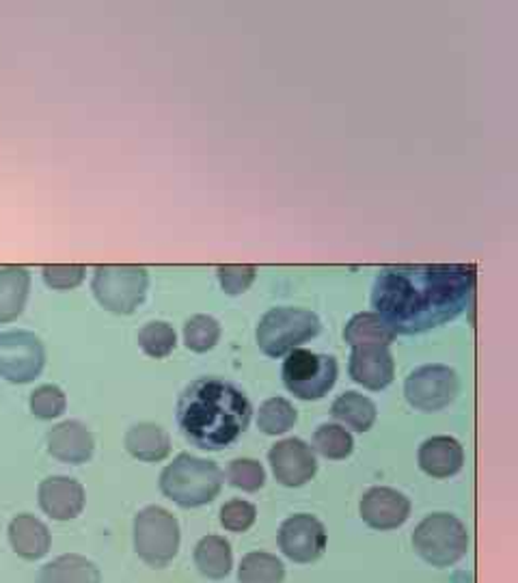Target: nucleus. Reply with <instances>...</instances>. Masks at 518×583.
<instances>
[{
	"label": "nucleus",
	"mask_w": 518,
	"mask_h": 583,
	"mask_svg": "<svg viewBox=\"0 0 518 583\" xmlns=\"http://www.w3.org/2000/svg\"><path fill=\"white\" fill-rule=\"evenodd\" d=\"M268 463L279 485L299 488L313 480L317 472L315 454L303 439H284L268 452Z\"/></svg>",
	"instance_id": "nucleus-12"
},
{
	"label": "nucleus",
	"mask_w": 518,
	"mask_h": 583,
	"mask_svg": "<svg viewBox=\"0 0 518 583\" xmlns=\"http://www.w3.org/2000/svg\"><path fill=\"white\" fill-rule=\"evenodd\" d=\"M350 379L370 391H381L394 383L396 377V364L389 353V348L383 346H365V348H352L350 361H348Z\"/></svg>",
	"instance_id": "nucleus-14"
},
{
	"label": "nucleus",
	"mask_w": 518,
	"mask_h": 583,
	"mask_svg": "<svg viewBox=\"0 0 518 583\" xmlns=\"http://www.w3.org/2000/svg\"><path fill=\"white\" fill-rule=\"evenodd\" d=\"M85 488L81 483L57 476L39 485V505L55 521H72L85 508Z\"/></svg>",
	"instance_id": "nucleus-15"
},
{
	"label": "nucleus",
	"mask_w": 518,
	"mask_h": 583,
	"mask_svg": "<svg viewBox=\"0 0 518 583\" xmlns=\"http://www.w3.org/2000/svg\"><path fill=\"white\" fill-rule=\"evenodd\" d=\"M31 290V275L22 266H7L0 271V324L13 322L26 305Z\"/></svg>",
	"instance_id": "nucleus-23"
},
{
	"label": "nucleus",
	"mask_w": 518,
	"mask_h": 583,
	"mask_svg": "<svg viewBox=\"0 0 518 583\" xmlns=\"http://www.w3.org/2000/svg\"><path fill=\"white\" fill-rule=\"evenodd\" d=\"M227 480L244 492H257L266 485V472L253 459H236L227 467Z\"/></svg>",
	"instance_id": "nucleus-30"
},
{
	"label": "nucleus",
	"mask_w": 518,
	"mask_h": 583,
	"mask_svg": "<svg viewBox=\"0 0 518 583\" xmlns=\"http://www.w3.org/2000/svg\"><path fill=\"white\" fill-rule=\"evenodd\" d=\"M286 567L284 562L264 551L246 554L238 567V582L240 583H284Z\"/></svg>",
	"instance_id": "nucleus-25"
},
{
	"label": "nucleus",
	"mask_w": 518,
	"mask_h": 583,
	"mask_svg": "<svg viewBox=\"0 0 518 583\" xmlns=\"http://www.w3.org/2000/svg\"><path fill=\"white\" fill-rule=\"evenodd\" d=\"M417 461L423 474L436 480H445L462 469L465 450L454 437H432L421 443Z\"/></svg>",
	"instance_id": "nucleus-17"
},
{
	"label": "nucleus",
	"mask_w": 518,
	"mask_h": 583,
	"mask_svg": "<svg viewBox=\"0 0 518 583\" xmlns=\"http://www.w3.org/2000/svg\"><path fill=\"white\" fill-rule=\"evenodd\" d=\"M180 523L169 510L147 505L134 516V551L147 567H169L180 551Z\"/></svg>",
	"instance_id": "nucleus-6"
},
{
	"label": "nucleus",
	"mask_w": 518,
	"mask_h": 583,
	"mask_svg": "<svg viewBox=\"0 0 518 583\" xmlns=\"http://www.w3.org/2000/svg\"><path fill=\"white\" fill-rule=\"evenodd\" d=\"M279 549L297 564H311L326 551V527L311 514H294L281 523Z\"/></svg>",
	"instance_id": "nucleus-11"
},
{
	"label": "nucleus",
	"mask_w": 518,
	"mask_h": 583,
	"mask_svg": "<svg viewBox=\"0 0 518 583\" xmlns=\"http://www.w3.org/2000/svg\"><path fill=\"white\" fill-rule=\"evenodd\" d=\"M413 547L430 567L447 569L467 556L469 532L458 516L434 512L414 527Z\"/></svg>",
	"instance_id": "nucleus-4"
},
{
	"label": "nucleus",
	"mask_w": 518,
	"mask_h": 583,
	"mask_svg": "<svg viewBox=\"0 0 518 583\" xmlns=\"http://www.w3.org/2000/svg\"><path fill=\"white\" fill-rule=\"evenodd\" d=\"M46 366L41 340L31 331H0V377L13 385L33 383Z\"/></svg>",
	"instance_id": "nucleus-9"
},
{
	"label": "nucleus",
	"mask_w": 518,
	"mask_h": 583,
	"mask_svg": "<svg viewBox=\"0 0 518 583\" xmlns=\"http://www.w3.org/2000/svg\"><path fill=\"white\" fill-rule=\"evenodd\" d=\"M330 413L339 424H344L346 428H350L354 432L372 430V426L376 424V415H378L376 404L368 395L357 393V391L341 393L333 402Z\"/></svg>",
	"instance_id": "nucleus-22"
},
{
	"label": "nucleus",
	"mask_w": 518,
	"mask_h": 583,
	"mask_svg": "<svg viewBox=\"0 0 518 583\" xmlns=\"http://www.w3.org/2000/svg\"><path fill=\"white\" fill-rule=\"evenodd\" d=\"M37 583H103L100 569L79 554H68L39 571Z\"/></svg>",
	"instance_id": "nucleus-21"
},
{
	"label": "nucleus",
	"mask_w": 518,
	"mask_h": 583,
	"mask_svg": "<svg viewBox=\"0 0 518 583\" xmlns=\"http://www.w3.org/2000/svg\"><path fill=\"white\" fill-rule=\"evenodd\" d=\"M48 452L52 459L68 465H83L94 456V435L81 421H63L55 426L48 437Z\"/></svg>",
	"instance_id": "nucleus-16"
},
{
	"label": "nucleus",
	"mask_w": 518,
	"mask_h": 583,
	"mask_svg": "<svg viewBox=\"0 0 518 583\" xmlns=\"http://www.w3.org/2000/svg\"><path fill=\"white\" fill-rule=\"evenodd\" d=\"M220 340V324L216 318L197 313L184 324V344L193 353H207L212 350Z\"/></svg>",
	"instance_id": "nucleus-29"
},
{
	"label": "nucleus",
	"mask_w": 518,
	"mask_h": 583,
	"mask_svg": "<svg viewBox=\"0 0 518 583\" xmlns=\"http://www.w3.org/2000/svg\"><path fill=\"white\" fill-rule=\"evenodd\" d=\"M225 483L220 467L206 459L180 454L160 476V490L167 499L182 508H202L212 503Z\"/></svg>",
	"instance_id": "nucleus-3"
},
{
	"label": "nucleus",
	"mask_w": 518,
	"mask_h": 583,
	"mask_svg": "<svg viewBox=\"0 0 518 583\" xmlns=\"http://www.w3.org/2000/svg\"><path fill=\"white\" fill-rule=\"evenodd\" d=\"M253 406L244 391L216 377L193 381L178 400V426L184 439L207 452L233 445L249 428Z\"/></svg>",
	"instance_id": "nucleus-2"
},
{
	"label": "nucleus",
	"mask_w": 518,
	"mask_h": 583,
	"mask_svg": "<svg viewBox=\"0 0 518 583\" xmlns=\"http://www.w3.org/2000/svg\"><path fill=\"white\" fill-rule=\"evenodd\" d=\"M31 413L39 419H55L59 415L65 413L68 406V397L63 393V389L57 385H41L31 393Z\"/></svg>",
	"instance_id": "nucleus-31"
},
{
	"label": "nucleus",
	"mask_w": 518,
	"mask_h": 583,
	"mask_svg": "<svg viewBox=\"0 0 518 583\" xmlns=\"http://www.w3.org/2000/svg\"><path fill=\"white\" fill-rule=\"evenodd\" d=\"M284 361V385L299 400L313 402L324 397L337 383V361L330 355H317L311 350L297 348Z\"/></svg>",
	"instance_id": "nucleus-7"
},
{
	"label": "nucleus",
	"mask_w": 518,
	"mask_h": 583,
	"mask_svg": "<svg viewBox=\"0 0 518 583\" xmlns=\"http://www.w3.org/2000/svg\"><path fill=\"white\" fill-rule=\"evenodd\" d=\"M149 275L141 266H98L92 290L106 311L128 316L143 302Z\"/></svg>",
	"instance_id": "nucleus-8"
},
{
	"label": "nucleus",
	"mask_w": 518,
	"mask_h": 583,
	"mask_svg": "<svg viewBox=\"0 0 518 583\" xmlns=\"http://www.w3.org/2000/svg\"><path fill=\"white\" fill-rule=\"evenodd\" d=\"M195 564L207 580H225L233 567L231 545L222 536H204L195 547Z\"/></svg>",
	"instance_id": "nucleus-24"
},
{
	"label": "nucleus",
	"mask_w": 518,
	"mask_h": 583,
	"mask_svg": "<svg viewBox=\"0 0 518 583\" xmlns=\"http://www.w3.org/2000/svg\"><path fill=\"white\" fill-rule=\"evenodd\" d=\"M320 326V318L310 309L277 307L260 320L255 340L264 355L279 359L311 342Z\"/></svg>",
	"instance_id": "nucleus-5"
},
{
	"label": "nucleus",
	"mask_w": 518,
	"mask_h": 583,
	"mask_svg": "<svg viewBox=\"0 0 518 583\" xmlns=\"http://www.w3.org/2000/svg\"><path fill=\"white\" fill-rule=\"evenodd\" d=\"M396 337L398 335L376 311H361L352 316L344 329V340L352 348H365V346L389 348Z\"/></svg>",
	"instance_id": "nucleus-20"
},
{
	"label": "nucleus",
	"mask_w": 518,
	"mask_h": 583,
	"mask_svg": "<svg viewBox=\"0 0 518 583\" xmlns=\"http://www.w3.org/2000/svg\"><path fill=\"white\" fill-rule=\"evenodd\" d=\"M460 391L458 374L449 366L430 364L407 377L405 395L409 404L421 413H436L449 406Z\"/></svg>",
	"instance_id": "nucleus-10"
},
{
	"label": "nucleus",
	"mask_w": 518,
	"mask_h": 583,
	"mask_svg": "<svg viewBox=\"0 0 518 583\" xmlns=\"http://www.w3.org/2000/svg\"><path fill=\"white\" fill-rule=\"evenodd\" d=\"M297 419H299V413L292 406V402L286 400V397L266 400L260 406V413H257L260 430L264 435H270V437H277V435H284V432L292 430Z\"/></svg>",
	"instance_id": "nucleus-26"
},
{
	"label": "nucleus",
	"mask_w": 518,
	"mask_h": 583,
	"mask_svg": "<svg viewBox=\"0 0 518 583\" xmlns=\"http://www.w3.org/2000/svg\"><path fill=\"white\" fill-rule=\"evenodd\" d=\"M220 288L229 296H238L251 288V284L255 282V266H220L216 271Z\"/></svg>",
	"instance_id": "nucleus-33"
},
{
	"label": "nucleus",
	"mask_w": 518,
	"mask_h": 583,
	"mask_svg": "<svg viewBox=\"0 0 518 583\" xmlns=\"http://www.w3.org/2000/svg\"><path fill=\"white\" fill-rule=\"evenodd\" d=\"M473 291L471 266H389L376 277L372 305L396 335H417L458 318Z\"/></svg>",
	"instance_id": "nucleus-1"
},
{
	"label": "nucleus",
	"mask_w": 518,
	"mask_h": 583,
	"mask_svg": "<svg viewBox=\"0 0 518 583\" xmlns=\"http://www.w3.org/2000/svg\"><path fill=\"white\" fill-rule=\"evenodd\" d=\"M361 519L378 532L402 527L411 516V501L407 495L389 486H374L361 499Z\"/></svg>",
	"instance_id": "nucleus-13"
},
{
	"label": "nucleus",
	"mask_w": 518,
	"mask_h": 583,
	"mask_svg": "<svg viewBox=\"0 0 518 583\" xmlns=\"http://www.w3.org/2000/svg\"><path fill=\"white\" fill-rule=\"evenodd\" d=\"M257 521V508L244 499H231L220 508V525L227 532L244 534Z\"/></svg>",
	"instance_id": "nucleus-32"
},
{
	"label": "nucleus",
	"mask_w": 518,
	"mask_h": 583,
	"mask_svg": "<svg viewBox=\"0 0 518 583\" xmlns=\"http://www.w3.org/2000/svg\"><path fill=\"white\" fill-rule=\"evenodd\" d=\"M85 266H44V282L52 290H74L85 282Z\"/></svg>",
	"instance_id": "nucleus-34"
},
{
	"label": "nucleus",
	"mask_w": 518,
	"mask_h": 583,
	"mask_svg": "<svg viewBox=\"0 0 518 583\" xmlns=\"http://www.w3.org/2000/svg\"><path fill=\"white\" fill-rule=\"evenodd\" d=\"M9 543L24 560H41L48 556L52 538L48 527L33 514H17L9 525Z\"/></svg>",
	"instance_id": "nucleus-18"
},
{
	"label": "nucleus",
	"mask_w": 518,
	"mask_h": 583,
	"mask_svg": "<svg viewBox=\"0 0 518 583\" xmlns=\"http://www.w3.org/2000/svg\"><path fill=\"white\" fill-rule=\"evenodd\" d=\"M125 450L130 456L143 461V463H160L171 454V437L169 432L158 424H136L125 432L123 439Z\"/></svg>",
	"instance_id": "nucleus-19"
},
{
	"label": "nucleus",
	"mask_w": 518,
	"mask_h": 583,
	"mask_svg": "<svg viewBox=\"0 0 518 583\" xmlns=\"http://www.w3.org/2000/svg\"><path fill=\"white\" fill-rule=\"evenodd\" d=\"M328 461H344L352 454L354 441L350 432L337 424H322L313 435V448Z\"/></svg>",
	"instance_id": "nucleus-27"
},
{
	"label": "nucleus",
	"mask_w": 518,
	"mask_h": 583,
	"mask_svg": "<svg viewBox=\"0 0 518 583\" xmlns=\"http://www.w3.org/2000/svg\"><path fill=\"white\" fill-rule=\"evenodd\" d=\"M138 346L152 359L169 357L178 346V335L167 322H147L138 331Z\"/></svg>",
	"instance_id": "nucleus-28"
}]
</instances>
